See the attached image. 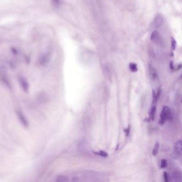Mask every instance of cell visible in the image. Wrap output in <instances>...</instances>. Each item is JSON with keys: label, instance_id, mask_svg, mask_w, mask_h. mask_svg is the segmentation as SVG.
<instances>
[{"label": "cell", "instance_id": "44dd1931", "mask_svg": "<svg viewBox=\"0 0 182 182\" xmlns=\"http://www.w3.org/2000/svg\"><path fill=\"white\" fill-rule=\"evenodd\" d=\"M129 130H130V127H128V128H127L125 130V133L126 134V136H128V135L129 134Z\"/></svg>", "mask_w": 182, "mask_h": 182}, {"label": "cell", "instance_id": "4fadbf2b", "mask_svg": "<svg viewBox=\"0 0 182 182\" xmlns=\"http://www.w3.org/2000/svg\"><path fill=\"white\" fill-rule=\"evenodd\" d=\"M57 182H69V178L67 176L64 175H59L57 176L56 179Z\"/></svg>", "mask_w": 182, "mask_h": 182}, {"label": "cell", "instance_id": "3957f363", "mask_svg": "<svg viewBox=\"0 0 182 182\" xmlns=\"http://www.w3.org/2000/svg\"><path fill=\"white\" fill-rule=\"evenodd\" d=\"M19 83L23 91L25 93H28L29 90V85L28 81L26 79L25 77H23L22 75H20L18 77Z\"/></svg>", "mask_w": 182, "mask_h": 182}, {"label": "cell", "instance_id": "cb8c5ba5", "mask_svg": "<svg viewBox=\"0 0 182 182\" xmlns=\"http://www.w3.org/2000/svg\"><path fill=\"white\" fill-rule=\"evenodd\" d=\"M181 102H182V99H181Z\"/></svg>", "mask_w": 182, "mask_h": 182}, {"label": "cell", "instance_id": "ba28073f", "mask_svg": "<svg viewBox=\"0 0 182 182\" xmlns=\"http://www.w3.org/2000/svg\"><path fill=\"white\" fill-rule=\"evenodd\" d=\"M151 39L152 41L157 43H159L161 41L160 34L157 30H155L152 32L151 36Z\"/></svg>", "mask_w": 182, "mask_h": 182}, {"label": "cell", "instance_id": "5b68a950", "mask_svg": "<svg viewBox=\"0 0 182 182\" xmlns=\"http://www.w3.org/2000/svg\"><path fill=\"white\" fill-rule=\"evenodd\" d=\"M36 100L39 103L44 104L49 102L50 98L49 95L45 92L41 91L37 95Z\"/></svg>", "mask_w": 182, "mask_h": 182}, {"label": "cell", "instance_id": "30bf717a", "mask_svg": "<svg viewBox=\"0 0 182 182\" xmlns=\"http://www.w3.org/2000/svg\"><path fill=\"white\" fill-rule=\"evenodd\" d=\"M163 22V18L160 15L158 14L156 16V17L154 19V21H153V25L155 27L158 28L160 26L162 25Z\"/></svg>", "mask_w": 182, "mask_h": 182}, {"label": "cell", "instance_id": "7402d4cb", "mask_svg": "<svg viewBox=\"0 0 182 182\" xmlns=\"http://www.w3.org/2000/svg\"><path fill=\"white\" fill-rule=\"evenodd\" d=\"M79 179L78 177H73V179H72V181L73 182H78Z\"/></svg>", "mask_w": 182, "mask_h": 182}, {"label": "cell", "instance_id": "277c9868", "mask_svg": "<svg viewBox=\"0 0 182 182\" xmlns=\"http://www.w3.org/2000/svg\"><path fill=\"white\" fill-rule=\"evenodd\" d=\"M16 114H17L18 119L23 127L25 128H28L29 127L28 120L24 114L23 113L22 111L20 110H17L16 111Z\"/></svg>", "mask_w": 182, "mask_h": 182}, {"label": "cell", "instance_id": "603a6c76", "mask_svg": "<svg viewBox=\"0 0 182 182\" xmlns=\"http://www.w3.org/2000/svg\"><path fill=\"white\" fill-rule=\"evenodd\" d=\"M170 68H171V70H174V65H173V62H171V63H170Z\"/></svg>", "mask_w": 182, "mask_h": 182}, {"label": "cell", "instance_id": "52a82bcc", "mask_svg": "<svg viewBox=\"0 0 182 182\" xmlns=\"http://www.w3.org/2000/svg\"><path fill=\"white\" fill-rule=\"evenodd\" d=\"M50 54L48 53L45 54H42V56L39 57V63L42 66L46 65L48 63L50 62Z\"/></svg>", "mask_w": 182, "mask_h": 182}, {"label": "cell", "instance_id": "8992f818", "mask_svg": "<svg viewBox=\"0 0 182 182\" xmlns=\"http://www.w3.org/2000/svg\"><path fill=\"white\" fill-rule=\"evenodd\" d=\"M78 149L79 151L81 153H85L86 152H88L89 150V146L87 141L85 140H81L78 144Z\"/></svg>", "mask_w": 182, "mask_h": 182}, {"label": "cell", "instance_id": "9a60e30c", "mask_svg": "<svg viewBox=\"0 0 182 182\" xmlns=\"http://www.w3.org/2000/svg\"><path fill=\"white\" fill-rule=\"evenodd\" d=\"M129 68L132 72H136L138 71L137 64L135 63H131L129 64Z\"/></svg>", "mask_w": 182, "mask_h": 182}, {"label": "cell", "instance_id": "5bb4252c", "mask_svg": "<svg viewBox=\"0 0 182 182\" xmlns=\"http://www.w3.org/2000/svg\"><path fill=\"white\" fill-rule=\"evenodd\" d=\"M159 143L158 142L156 143V144H155V146H154V148H153V151H152V154H153V155L154 156V157L157 156V154L158 153L159 150Z\"/></svg>", "mask_w": 182, "mask_h": 182}, {"label": "cell", "instance_id": "ffe728a7", "mask_svg": "<svg viewBox=\"0 0 182 182\" xmlns=\"http://www.w3.org/2000/svg\"><path fill=\"white\" fill-rule=\"evenodd\" d=\"M163 177H164V179L165 181L166 182H168L169 181V178H168V174L166 172H164L163 173Z\"/></svg>", "mask_w": 182, "mask_h": 182}, {"label": "cell", "instance_id": "8fae6325", "mask_svg": "<svg viewBox=\"0 0 182 182\" xmlns=\"http://www.w3.org/2000/svg\"><path fill=\"white\" fill-rule=\"evenodd\" d=\"M175 149L177 153L182 155V140H178L175 145Z\"/></svg>", "mask_w": 182, "mask_h": 182}, {"label": "cell", "instance_id": "d4e9b609", "mask_svg": "<svg viewBox=\"0 0 182 182\" xmlns=\"http://www.w3.org/2000/svg\"><path fill=\"white\" fill-rule=\"evenodd\" d=\"M181 77H182V75H181Z\"/></svg>", "mask_w": 182, "mask_h": 182}, {"label": "cell", "instance_id": "e0dca14e", "mask_svg": "<svg viewBox=\"0 0 182 182\" xmlns=\"http://www.w3.org/2000/svg\"><path fill=\"white\" fill-rule=\"evenodd\" d=\"M171 49L173 50H175L176 48V41L173 37H171Z\"/></svg>", "mask_w": 182, "mask_h": 182}, {"label": "cell", "instance_id": "d6986e66", "mask_svg": "<svg viewBox=\"0 0 182 182\" xmlns=\"http://www.w3.org/2000/svg\"><path fill=\"white\" fill-rule=\"evenodd\" d=\"M53 6H59L61 5V0H51Z\"/></svg>", "mask_w": 182, "mask_h": 182}, {"label": "cell", "instance_id": "7c38bea8", "mask_svg": "<svg viewBox=\"0 0 182 182\" xmlns=\"http://www.w3.org/2000/svg\"><path fill=\"white\" fill-rule=\"evenodd\" d=\"M156 105H152L150 111V118L152 120H154L156 112Z\"/></svg>", "mask_w": 182, "mask_h": 182}, {"label": "cell", "instance_id": "9c48e42d", "mask_svg": "<svg viewBox=\"0 0 182 182\" xmlns=\"http://www.w3.org/2000/svg\"><path fill=\"white\" fill-rule=\"evenodd\" d=\"M148 71H149V74L150 75V77H151L152 80H156L158 77V74H157V72L156 70L150 64L148 65Z\"/></svg>", "mask_w": 182, "mask_h": 182}, {"label": "cell", "instance_id": "ac0fdd59", "mask_svg": "<svg viewBox=\"0 0 182 182\" xmlns=\"http://www.w3.org/2000/svg\"><path fill=\"white\" fill-rule=\"evenodd\" d=\"M168 166V162L167 161L166 159L161 160V163H160V167L161 168H165Z\"/></svg>", "mask_w": 182, "mask_h": 182}, {"label": "cell", "instance_id": "2e32d148", "mask_svg": "<svg viewBox=\"0 0 182 182\" xmlns=\"http://www.w3.org/2000/svg\"><path fill=\"white\" fill-rule=\"evenodd\" d=\"M94 153L98 155L104 157V158H106V157H108V154L106 152L104 151H99L98 152H96Z\"/></svg>", "mask_w": 182, "mask_h": 182}, {"label": "cell", "instance_id": "7a4b0ae2", "mask_svg": "<svg viewBox=\"0 0 182 182\" xmlns=\"http://www.w3.org/2000/svg\"><path fill=\"white\" fill-rule=\"evenodd\" d=\"M0 79L3 84H4L8 88L11 89L12 85L10 79L6 72L3 68H0Z\"/></svg>", "mask_w": 182, "mask_h": 182}, {"label": "cell", "instance_id": "6da1fadb", "mask_svg": "<svg viewBox=\"0 0 182 182\" xmlns=\"http://www.w3.org/2000/svg\"><path fill=\"white\" fill-rule=\"evenodd\" d=\"M172 118V115L169 108L167 106H163L162 111L160 115L159 123L163 125L167 121Z\"/></svg>", "mask_w": 182, "mask_h": 182}]
</instances>
